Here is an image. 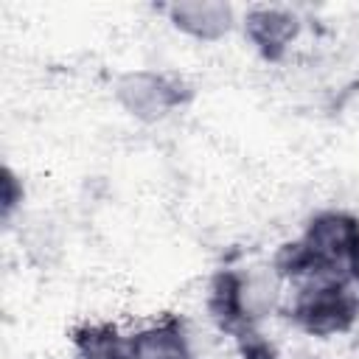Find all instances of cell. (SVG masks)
<instances>
[{
	"instance_id": "obj_1",
	"label": "cell",
	"mask_w": 359,
	"mask_h": 359,
	"mask_svg": "<svg viewBox=\"0 0 359 359\" xmlns=\"http://www.w3.org/2000/svg\"><path fill=\"white\" fill-rule=\"evenodd\" d=\"M286 286L264 266H222L208 278L205 314L230 339L261 328L269 317L283 311Z\"/></svg>"
},
{
	"instance_id": "obj_2",
	"label": "cell",
	"mask_w": 359,
	"mask_h": 359,
	"mask_svg": "<svg viewBox=\"0 0 359 359\" xmlns=\"http://www.w3.org/2000/svg\"><path fill=\"white\" fill-rule=\"evenodd\" d=\"M286 323L311 339H337L359 325V294L345 275H320L286 289Z\"/></svg>"
},
{
	"instance_id": "obj_3",
	"label": "cell",
	"mask_w": 359,
	"mask_h": 359,
	"mask_svg": "<svg viewBox=\"0 0 359 359\" xmlns=\"http://www.w3.org/2000/svg\"><path fill=\"white\" fill-rule=\"evenodd\" d=\"M112 98L132 121L143 126L165 123L194 101V84L163 67H132L112 81Z\"/></svg>"
},
{
	"instance_id": "obj_4",
	"label": "cell",
	"mask_w": 359,
	"mask_h": 359,
	"mask_svg": "<svg viewBox=\"0 0 359 359\" xmlns=\"http://www.w3.org/2000/svg\"><path fill=\"white\" fill-rule=\"evenodd\" d=\"M297 238L323 275H342L359 247V216L348 208H320L303 222Z\"/></svg>"
},
{
	"instance_id": "obj_5",
	"label": "cell",
	"mask_w": 359,
	"mask_h": 359,
	"mask_svg": "<svg viewBox=\"0 0 359 359\" xmlns=\"http://www.w3.org/2000/svg\"><path fill=\"white\" fill-rule=\"evenodd\" d=\"M238 34L258 59L278 65L300 42L303 17L292 6L252 3L238 14Z\"/></svg>"
},
{
	"instance_id": "obj_6",
	"label": "cell",
	"mask_w": 359,
	"mask_h": 359,
	"mask_svg": "<svg viewBox=\"0 0 359 359\" xmlns=\"http://www.w3.org/2000/svg\"><path fill=\"white\" fill-rule=\"evenodd\" d=\"M165 22L182 39L196 45H216L238 31V14L233 3L224 0H174L163 8Z\"/></svg>"
},
{
	"instance_id": "obj_7",
	"label": "cell",
	"mask_w": 359,
	"mask_h": 359,
	"mask_svg": "<svg viewBox=\"0 0 359 359\" xmlns=\"http://www.w3.org/2000/svg\"><path fill=\"white\" fill-rule=\"evenodd\" d=\"M135 359H202L191 323L182 314L163 311L129 328Z\"/></svg>"
},
{
	"instance_id": "obj_8",
	"label": "cell",
	"mask_w": 359,
	"mask_h": 359,
	"mask_svg": "<svg viewBox=\"0 0 359 359\" xmlns=\"http://www.w3.org/2000/svg\"><path fill=\"white\" fill-rule=\"evenodd\" d=\"M73 359H135L129 328L112 320H81L67 331Z\"/></svg>"
},
{
	"instance_id": "obj_9",
	"label": "cell",
	"mask_w": 359,
	"mask_h": 359,
	"mask_svg": "<svg viewBox=\"0 0 359 359\" xmlns=\"http://www.w3.org/2000/svg\"><path fill=\"white\" fill-rule=\"evenodd\" d=\"M25 196H28V191H25L22 177L14 171V165L6 163L0 171V222L6 230L14 227V219L22 213Z\"/></svg>"
},
{
	"instance_id": "obj_10",
	"label": "cell",
	"mask_w": 359,
	"mask_h": 359,
	"mask_svg": "<svg viewBox=\"0 0 359 359\" xmlns=\"http://www.w3.org/2000/svg\"><path fill=\"white\" fill-rule=\"evenodd\" d=\"M342 275L348 278V283H351V286H353V292L359 294V247L351 252V258H348V264H345Z\"/></svg>"
}]
</instances>
